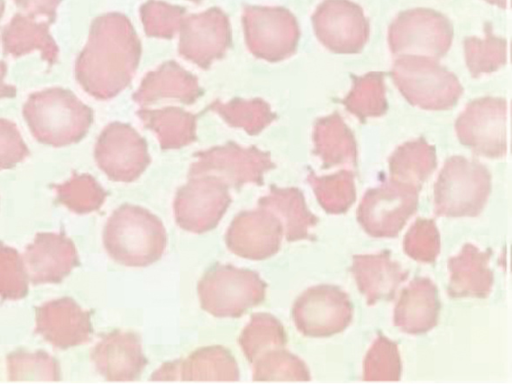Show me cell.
Here are the masks:
<instances>
[{
  "label": "cell",
  "instance_id": "obj_22",
  "mask_svg": "<svg viewBox=\"0 0 512 384\" xmlns=\"http://www.w3.org/2000/svg\"><path fill=\"white\" fill-rule=\"evenodd\" d=\"M439 310L437 286L428 277H418L402 289L393 322L404 333L424 334L437 325Z\"/></svg>",
  "mask_w": 512,
  "mask_h": 384
},
{
  "label": "cell",
  "instance_id": "obj_27",
  "mask_svg": "<svg viewBox=\"0 0 512 384\" xmlns=\"http://www.w3.org/2000/svg\"><path fill=\"white\" fill-rule=\"evenodd\" d=\"M313 152L323 168L357 165V143L353 132L338 112L316 120L313 128Z\"/></svg>",
  "mask_w": 512,
  "mask_h": 384
},
{
  "label": "cell",
  "instance_id": "obj_11",
  "mask_svg": "<svg viewBox=\"0 0 512 384\" xmlns=\"http://www.w3.org/2000/svg\"><path fill=\"white\" fill-rule=\"evenodd\" d=\"M228 189L226 182L214 175L189 177L173 202L178 227L194 234L216 228L232 201Z\"/></svg>",
  "mask_w": 512,
  "mask_h": 384
},
{
  "label": "cell",
  "instance_id": "obj_9",
  "mask_svg": "<svg viewBox=\"0 0 512 384\" xmlns=\"http://www.w3.org/2000/svg\"><path fill=\"white\" fill-rule=\"evenodd\" d=\"M242 24L246 46L255 57L274 63L296 52L300 29L296 17L288 9L245 6Z\"/></svg>",
  "mask_w": 512,
  "mask_h": 384
},
{
  "label": "cell",
  "instance_id": "obj_33",
  "mask_svg": "<svg viewBox=\"0 0 512 384\" xmlns=\"http://www.w3.org/2000/svg\"><path fill=\"white\" fill-rule=\"evenodd\" d=\"M307 181L318 203L329 214L347 212L356 200L354 174L351 170L341 169L324 176H318L310 171Z\"/></svg>",
  "mask_w": 512,
  "mask_h": 384
},
{
  "label": "cell",
  "instance_id": "obj_12",
  "mask_svg": "<svg viewBox=\"0 0 512 384\" xmlns=\"http://www.w3.org/2000/svg\"><path fill=\"white\" fill-rule=\"evenodd\" d=\"M297 330L306 337L324 338L344 331L352 321L349 295L335 285L307 288L294 301L291 311Z\"/></svg>",
  "mask_w": 512,
  "mask_h": 384
},
{
  "label": "cell",
  "instance_id": "obj_15",
  "mask_svg": "<svg viewBox=\"0 0 512 384\" xmlns=\"http://www.w3.org/2000/svg\"><path fill=\"white\" fill-rule=\"evenodd\" d=\"M311 20L318 41L336 54L360 53L369 39V22L351 0H323Z\"/></svg>",
  "mask_w": 512,
  "mask_h": 384
},
{
  "label": "cell",
  "instance_id": "obj_41",
  "mask_svg": "<svg viewBox=\"0 0 512 384\" xmlns=\"http://www.w3.org/2000/svg\"><path fill=\"white\" fill-rule=\"evenodd\" d=\"M440 247V234L435 220L431 218H418L403 240L405 254L421 263H434Z\"/></svg>",
  "mask_w": 512,
  "mask_h": 384
},
{
  "label": "cell",
  "instance_id": "obj_21",
  "mask_svg": "<svg viewBox=\"0 0 512 384\" xmlns=\"http://www.w3.org/2000/svg\"><path fill=\"white\" fill-rule=\"evenodd\" d=\"M91 360L107 381L137 380L147 364L140 336L122 330L104 335L92 349Z\"/></svg>",
  "mask_w": 512,
  "mask_h": 384
},
{
  "label": "cell",
  "instance_id": "obj_39",
  "mask_svg": "<svg viewBox=\"0 0 512 384\" xmlns=\"http://www.w3.org/2000/svg\"><path fill=\"white\" fill-rule=\"evenodd\" d=\"M10 381H59L60 366L44 351H15L7 356Z\"/></svg>",
  "mask_w": 512,
  "mask_h": 384
},
{
  "label": "cell",
  "instance_id": "obj_25",
  "mask_svg": "<svg viewBox=\"0 0 512 384\" xmlns=\"http://www.w3.org/2000/svg\"><path fill=\"white\" fill-rule=\"evenodd\" d=\"M200 94L197 77L177 62L168 61L146 74L133 100L139 105H148L161 99H176L191 104Z\"/></svg>",
  "mask_w": 512,
  "mask_h": 384
},
{
  "label": "cell",
  "instance_id": "obj_20",
  "mask_svg": "<svg viewBox=\"0 0 512 384\" xmlns=\"http://www.w3.org/2000/svg\"><path fill=\"white\" fill-rule=\"evenodd\" d=\"M29 280L34 284L60 283L78 265L73 241L64 233L39 232L23 255Z\"/></svg>",
  "mask_w": 512,
  "mask_h": 384
},
{
  "label": "cell",
  "instance_id": "obj_19",
  "mask_svg": "<svg viewBox=\"0 0 512 384\" xmlns=\"http://www.w3.org/2000/svg\"><path fill=\"white\" fill-rule=\"evenodd\" d=\"M238 364L231 352L220 345L201 347L186 358L162 364L152 381H238Z\"/></svg>",
  "mask_w": 512,
  "mask_h": 384
},
{
  "label": "cell",
  "instance_id": "obj_7",
  "mask_svg": "<svg viewBox=\"0 0 512 384\" xmlns=\"http://www.w3.org/2000/svg\"><path fill=\"white\" fill-rule=\"evenodd\" d=\"M422 186L387 179L368 189L357 208V221L374 238H394L417 211Z\"/></svg>",
  "mask_w": 512,
  "mask_h": 384
},
{
  "label": "cell",
  "instance_id": "obj_6",
  "mask_svg": "<svg viewBox=\"0 0 512 384\" xmlns=\"http://www.w3.org/2000/svg\"><path fill=\"white\" fill-rule=\"evenodd\" d=\"M267 283L251 269L215 264L201 277L197 294L201 308L218 318H238L265 299Z\"/></svg>",
  "mask_w": 512,
  "mask_h": 384
},
{
  "label": "cell",
  "instance_id": "obj_38",
  "mask_svg": "<svg viewBox=\"0 0 512 384\" xmlns=\"http://www.w3.org/2000/svg\"><path fill=\"white\" fill-rule=\"evenodd\" d=\"M402 373L398 344L379 333L363 361L364 381H399Z\"/></svg>",
  "mask_w": 512,
  "mask_h": 384
},
{
  "label": "cell",
  "instance_id": "obj_43",
  "mask_svg": "<svg viewBox=\"0 0 512 384\" xmlns=\"http://www.w3.org/2000/svg\"><path fill=\"white\" fill-rule=\"evenodd\" d=\"M29 155L17 125L0 118V170L11 169Z\"/></svg>",
  "mask_w": 512,
  "mask_h": 384
},
{
  "label": "cell",
  "instance_id": "obj_36",
  "mask_svg": "<svg viewBox=\"0 0 512 384\" xmlns=\"http://www.w3.org/2000/svg\"><path fill=\"white\" fill-rule=\"evenodd\" d=\"M254 381H310L308 366L297 355L283 348L262 353L253 363Z\"/></svg>",
  "mask_w": 512,
  "mask_h": 384
},
{
  "label": "cell",
  "instance_id": "obj_5",
  "mask_svg": "<svg viewBox=\"0 0 512 384\" xmlns=\"http://www.w3.org/2000/svg\"><path fill=\"white\" fill-rule=\"evenodd\" d=\"M490 192L491 174L485 165L464 156H451L434 184V213L452 218L476 217Z\"/></svg>",
  "mask_w": 512,
  "mask_h": 384
},
{
  "label": "cell",
  "instance_id": "obj_10",
  "mask_svg": "<svg viewBox=\"0 0 512 384\" xmlns=\"http://www.w3.org/2000/svg\"><path fill=\"white\" fill-rule=\"evenodd\" d=\"M508 102L485 96L470 101L455 121L460 143L475 154L500 159L507 153Z\"/></svg>",
  "mask_w": 512,
  "mask_h": 384
},
{
  "label": "cell",
  "instance_id": "obj_4",
  "mask_svg": "<svg viewBox=\"0 0 512 384\" xmlns=\"http://www.w3.org/2000/svg\"><path fill=\"white\" fill-rule=\"evenodd\" d=\"M390 74L402 96L423 110H449L464 92L457 76L429 56L402 54Z\"/></svg>",
  "mask_w": 512,
  "mask_h": 384
},
{
  "label": "cell",
  "instance_id": "obj_8",
  "mask_svg": "<svg viewBox=\"0 0 512 384\" xmlns=\"http://www.w3.org/2000/svg\"><path fill=\"white\" fill-rule=\"evenodd\" d=\"M454 29L442 13L430 8L400 12L388 28V46L393 55L417 54L439 59L453 41Z\"/></svg>",
  "mask_w": 512,
  "mask_h": 384
},
{
  "label": "cell",
  "instance_id": "obj_35",
  "mask_svg": "<svg viewBox=\"0 0 512 384\" xmlns=\"http://www.w3.org/2000/svg\"><path fill=\"white\" fill-rule=\"evenodd\" d=\"M465 63L473 78L491 74L507 63V41L491 30L479 38L470 36L464 42Z\"/></svg>",
  "mask_w": 512,
  "mask_h": 384
},
{
  "label": "cell",
  "instance_id": "obj_1",
  "mask_svg": "<svg viewBox=\"0 0 512 384\" xmlns=\"http://www.w3.org/2000/svg\"><path fill=\"white\" fill-rule=\"evenodd\" d=\"M141 42L126 15L110 12L91 23L86 45L75 61V78L98 100L125 89L138 67Z\"/></svg>",
  "mask_w": 512,
  "mask_h": 384
},
{
  "label": "cell",
  "instance_id": "obj_16",
  "mask_svg": "<svg viewBox=\"0 0 512 384\" xmlns=\"http://www.w3.org/2000/svg\"><path fill=\"white\" fill-rule=\"evenodd\" d=\"M179 32L178 53L202 69L222 58L231 43L229 18L218 7L185 16Z\"/></svg>",
  "mask_w": 512,
  "mask_h": 384
},
{
  "label": "cell",
  "instance_id": "obj_45",
  "mask_svg": "<svg viewBox=\"0 0 512 384\" xmlns=\"http://www.w3.org/2000/svg\"><path fill=\"white\" fill-rule=\"evenodd\" d=\"M7 74V64L5 61L0 60V99L13 98L17 94V88L14 85L5 83V76Z\"/></svg>",
  "mask_w": 512,
  "mask_h": 384
},
{
  "label": "cell",
  "instance_id": "obj_32",
  "mask_svg": "<svg viewBox=\"0 0 512 384\" xmlns=\"http://www.w3.org/2000/svg\"><path fill=\"white\" fill-rule=\"evenodd\" d=\"M238 343L248 362L251 364L264 352L283 348L287 335L282 323L272 314L255 313L242 330Z\"/></svg>",
  "mask_w": 512,
  "mask_h": 384
},
{
  "label": "cell",
  "instance_id": "obj_13",
  "mask_svg": "<svg viewBox=\"0 0 512 384\" xmlns=\"http://www.w3.org/2000/svg\"><path fill=\"white\" fill-rule=\"evenodd\" d=\"M193 157L196 160L188 177L214 175L233 188L249 183L262 185L264 174L275 167L269 152L254 146L244 148L235 142L199 151Z\"/></svg>",
  "mask_w": 512,
  "mask_h": 384
},
{
  "label": "cell",
  "instance_id": "obj_47",
  "mask_svg": "<svg viewBox=\"0 0 512 384\" xmlns=\"http://www.w3.org/2000/svg\"><path fill=\"white\" fill-rule=\"evenodd\" d=\"M5 10V0H0V20L4 14Z\"/></svg>",
  "mask_w": 512,
  "mask_h": 384
},
{
  "label": "cell",
  "instance_id": "obj_18",
  "mask_svg": "<svg viewBox=\"0 0 512 384\" xmlns=\"http://www.w3.org/2000/svg\"><path fill=\"white\" fill-rule=\"evenodd\" d=\"M35 332L58 349L82 345L92 334L91 315L70 297L55 299L36 308Z\"/></svg>",
  "mask_w": 512,
  "mask_h": 384
},
{
  "label": "cell",
  "instance_id": "obj_2",
  "mask_svg": "<svg viewBox=\"0 0 512 384\" xmlns=\"http://www.w3.org/2000/svg\"><path fill=\"white\" fill-rule=\"evenodd\" d=\"M22 115L33 137L52 147L79 142L93 122V110L71 90L62 87L30 94L23 104Z\"/></svg>",
  "mask_w": 512,
  "mask_h": 384
},
{
  "label": "cell",
  "instance_id": "obj_30",
  "mask_svg": "<svg viewBox=\"0 0 512 384\" xmlns=\"http://www.w3.org/2000/svg\"><path fill=\"white\" fill-rule=\"evenodd\" d=\"M390 178L422 186L437 167L435 147L423 137L399 145L388 158Z\"/></svg>",
  "mask_w": 512,
  "mask_h": 384
},
{
  "label": "cell",
  "instance_id": "obj_46",
  "mask_svg": "<svg viewBox=\"0 0 512 384\" xmlns=\"http://www.w3.org/2000/svg\"><path fill=\"white\" fill-rule=\"evenodd\" d=\"M491 5L498 6L501 9L507 8V0H484Z\"/></svg>",
  "mask_w": 512,
  "mask_h": 384
},
{
  "label": "cell",
  "instance_id": "obj_26",
  "mask_svg": "<svg viewBox=\"0 0 512 384\" xmlns=\"http://www.w3.org/2000/svg\"><path fill=\"white\" fill-rule=\"evenodd\" d=\"M50 25L47 20L39 22L27 14H14L1 32L3 53L16 58L39 51L42 60L52 66L57 62L59 48L50 34Z\"/></svg>",
  "mask_w": 512,
  "mask_h": 384
},
{
  "label": "cell",
  "instance_id": "obj_28",
  "mask_svg": "<svg viewBox=\"0 0 512 384\" xmlns=\"http://www.w3.org/2000/svg\"><path fill=\"white\" fill-rule=\"evenodd\" d=\"M257 203L280 218L288 242L311 239L309 232L319 219L309 210L300 189L272 185L269 193L259 198Z\"/></svg>",
  "mask_w": 512,
  "mask_h": 384
},
{
  "label": "cell",
  "instance_id": "obj_14",
  "mask_svg": "<svg viewBox=\"0 0 512 384\" xmlns=\"http://www.w3.org/2000/svg\"><path fill=\"white\" fill-rule=\"evenodd\" d=\"M97 166L114 182L137 180L151 162L147 143L130 125L108 124L94 148Z\"/></svg>",
  "mask_w": 512,
  "mask_h": 384
},
{
  "label": "cell",
  "instance_id": "obj_44",
  "mask_svg": "<svg viewBox=\"0 0 512 384\" xmlns=\"http://www.w3.org/2000/svg\"><path fill=\"white\" fill-rule=\"evenodd\" d=\"M62 0H14L18 8L33 17L45 16L51 24L55 21L57 8Z\"/></svg>",
  "mask_w": 512,
  "mask_h": 384
},
{
  "label": "cell",
  "instance_id": "obj_31",
  "mask_svg": "<svg viewBox=\"0 0 512 384\" xmlns=\"http://www.w3.org/2000/svg\"><path fill=\"white\" fill-rule=\"evenodd\" d=\"M342 103L361 122L384 115L388 109L384 74L371 71L355 77L353 86Z\"/></svg>",
  "mask_w": 512,
  "mask_h": 384
},
{
  "label": "cell",
  "instance_id": "obj_40",
  "mask_svg": "<svg viewBox=\"0 0 512 384\" xmlns=\"http://www.w3.org/2000/svg\"><path fill=\"white\" fill-rule=\"evenodd\" d=\"M139 12L147 36L171 38L180 30L186 10L162 0H148Z\"/></svg>",
  "mask_w": 512,
  "mask_h": 384
},
{
  "label": "cell",
  "instance_id": "obj_3",
  "mask_svg": "<svg viewBox=\"0 0 512 384\" xmlns=\"http://www.w3.org/2000/svg\"><path fill=\"white\" fill-rule=\"evenodd\" d=\"M103 245L118 264L146 267L162 257L167 233L155 214L144 207L126 203L108 218L103 230Z\"/></svg>",
  "mask_w": 512,
  "mask_h": 384
},
{
  "label": "cell",
  "instance_id": "obj_23",
  "mask_svg": "<svg viewBox=\"0 0 512 384\" xmlns=\"http://www.w3.org/2000/svg\"><path fill=\"white\" fill-rule=\"evenodd\" d=\"M358 290L369 306L379 300L389 301L409 273L392 260L389 252L354 255L351 266Z\"/></svg>",
  "mask_w": 512,
  "mask_h": 384
},
{
  "label": "cell",
  "instance_id": "obj_48",
  "mask_svg": "<svg viewBox=\"0 0 512 384\" xmlns=\"http://www.w3.org/2000/svg\"><path fill=\"white\" fill-rule=\"evenodd\" d=\"M189 1H191L193 3H200L202 0H189Z\"/></svg>",
  "mask_w": 512,
  "mask_h": 384
},
{
  "label": "cell",
  "instance_id": "obj_24",
  "mask_svg": "<svg viewBox=\"0 0 512 384\" xmlns=\"http://www.w3.org/2000/svg\"><path fill=\"white\" fill-rule=\"evenodd\" d=\"M491 251H481L466 243L461 251L448 259L450 272L448 293L452 298H486L493 287L494 274L489 267Z\"/></svg>",
  "mask_w": 512,
  "mask_h": 384
},
{
  "label": "cell",
  "instance_id": "obj_42",
  "mask_svg": "<svg viewBox=\"0 0 512 384\" xmlns=\"http://www.w3.org/2000/svg\"><path fill=\"white\" fill-rule=\"evenodd\" d=\"M28 282L23 257L13 247L0 241V297L4 300L26 297Z\"/></svg>",
  "mask_w": 512,
  "mask_h": 384
},
{
  "label": "cell",
  "instance_id": "obj_34",
  "mask_svg": "<svg viewBox=\"0 0 512 384\" xmlns=\"http://www.w3.org/2000/svg\"><path fill=\"white\" fill-rule=\"evenodd\" d=\"M208 109L217 113L229 126L241 128L249 135L258 134L276 118L269 104L260 98H235L227 103L215 100Z\"/></svg>",
  "mask_w": 512,
  "mask_h": 384
},
{
  "label": "cell",
  "instance_id": "obj_37",
  "mask_svg": "<svg viewBox=\"0 0 512 384\" xmlns=\"http://www.w3.org/2000/svg\"><path fill=\"white\" fill-rule=\"evenodd\" d=\"M57 200L76 214H87L98 210L104 203L107 192L90 174L74 173L64 183L54 185Z\"/></svg>",
  "mask_w": 512,
  "mask_h": 384
},
{
  "label": "cell",
  "instance_id": "obj_29",
  "mask_svg": "<svg viewBox=\"0 0 512 384\" xmlns=\"http://www.w3.org/2000/svg\"><path fill=\"white\" fill-rule=\"evenodd\" d=\"M136 114L144 126L156 134L163 150L178 149L196 140V115L180 107L141 109Z\"/></svg>",
  "mask_w": 512,
  "mask_h": 384
},
{
  "label": "cell",
  "instance_id": "obj_17",
  "mask_svg": "<svg viewBox=\"0 0 512 384\" xmlns=\"http://www.w3.org/2000/svg\"><path fill=\"white\" fill-rule=\"evenodd\" d=\"M283 235L280 218L268 208L258 206L234 217L225 234V243L235 255L259 261L279 251Z\"/></svg>",
  "mask_w": 512,
  "mask_h": 384
}]
</instances>
